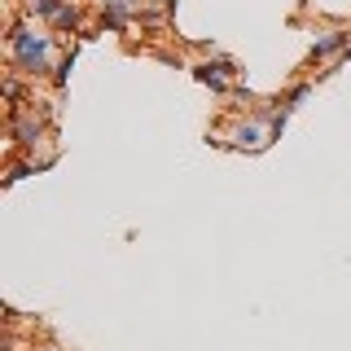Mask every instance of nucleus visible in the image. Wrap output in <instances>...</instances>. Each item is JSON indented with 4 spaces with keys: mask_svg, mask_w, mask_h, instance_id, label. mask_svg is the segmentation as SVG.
Wrapping results in <instances>:
<instances>
[{
    "mask_svg": "<svg viewBox=\"0 0 351 351\" xmlns=\"http://www.w3.org/2000/svg\"><path fill=\"white\" fill-rule=\"evenodd\" d=\"M49 49H53L49 36L22 27V22L9 27V62H14V71H22V75H44V71H49Z\"/></svg>",
    "mask_w": 351,
    "mask_h": 351,
    "instance_id": "1",
    "label": "nucleus"
},
{
    "mask_svg": "<svg viewBox=\"0 0 351 351\" xmlns=\"http://www.w3.org/2000/svg\"><path fill=\"white\" fill-rule=\"evenodd\" d=\"M44 132H49V123L36 114V110H22V106H9V141H14L18 149L36 154V145L44 141Z\"/></svg>",
    "mask_w": 351,
    "mask_h": 351,
    "instance_id": "2",
    "label": "nucleus"
},
{
    "mask_svg": "<svg viewBox=\"0 0 351 351\" xmlns=\"http://www.w3.org/2000/svg\"><path fill=\"white\" fill-rule=\"evenodd\" d=\"M347 49H351V31H325V36L312 44V62H321V58H334V53L343 58Z\"/></svg>",
    "mask_w": 351,
    "mask_h": 351,
    "instance_id": "3",
    "label": "nucleus"
},
{
    "mask_svg": "<svg viewBox=\"0 0 351 351\" xmlns=\"http://www.w3.org/2000/svg\"><path fill=\"white\" fill-rule=\"evenodd\" d=\"M233 149H263V145H272L268 136L259 132V123H241L237 132H233V141H228Z\"/></svg>",
    "mask_w": 351,
    "mask_h": 351,
    "instance_id": "4",
    "label": "nucleus"
},
{
    "mask_svg": "<svg viewBox=\"0 0 351 351\" xmlns=\"http://www.w3.org/2000/svg\"><path fill=\"white\" fill-rule=\"evenodd\" d=\"M22 5H27V14H36V18H58L62 9H66V0H22Z\"/></svg>",
    "mask_w": 351,
    "mask_h": 351,
    "instance_id": "5",
    "label": "nucleus"
},
{
    "mask_svg": "<svg viewBox=\"0 0 351 351\" xmlns=\"http://www.w3.org/2000/svg\"><path fill=\"white\" fill-rule=\"evenodd\" d=\"M80 22H84V9L66 0V9H62L58 18H53V27H58V31H80Z\"/></svg>",
    "mask_w": 351,
    "mask_h": 351,
    "instance_id": "6",
    "label": "nucleus"
},
{
    "mask_svg": "<svg viewBox=\"0 0 351 351\" xmlns=\"http://www.w3.org/2000/svg\"><path fill=\"white\" fill-rule=\"evenodd\" d=\"M307 93H312V88H307V84H294L290 93H285L281 101H277V106H281V114H290V110H299V101H307Z\"/></svg>",
    "mask_w": 351,
    "mask_h": 351,
    "instance_id": "7",
    "label": "nucleus"
},
{
    "mask_svg": "<svg viewBox=\"0 0 351 351\" xmlns=\"http://www.w3.org/2000/svg\"><path fill=\"white\" fill-rule=\"evenodd\" d=\"M71 66H75V53H71V58H62L58 71H53V84H58V88H66V80H71Z\"/></svg>",
    "mask_w": 351,
    "mask_h": 351,
    "instance_id": "8",
    "label": "nucleus"
}]
</instances>
